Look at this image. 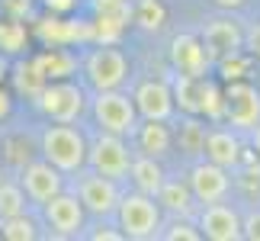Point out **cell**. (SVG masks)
Here are the masks:
<instances>
[{"label": "cell", "instance_id": "obj_1", "mask_svg": "<svg viewBox=\"0 0 260 241\" xmlns=\"http://www.w3.org/2000/svg\"><path fill=\"white\" fill-rule=\"evenodd\" d=\"M42 155H45L48 164H55L61 174H77V170L87 164V142L77 129H71L68 123H58L52 129H45Z\"/></svg>", "mask_w": 260, "mask_h": 241}, {"label": "cell", "instance_id": "obj_2", "mask_svg": "<svg viewBox=\"0 0 260 241\" xmlns=\"http://www.w3.org/2000/svg\"><path fill=\"white\" fill-rule=\"evenodd\" d=\"M119 213V225H122V235L132 241H145L154 238L157 228H161V206L154 203V196L148 193H128L119 199L116 206Z\"/></svg>", "mask_w": 260, "mask_h": 241}, {"label": "cell", "instance_id": "obj_3", "mask_svg": "<svg viewBox=\"0 0 260 241\" xmlns=\"http://www.w3.org/2000/svg\"><path fill=\"white\" fill-rule=\"evenodd\" d=\"M93 116L103 132H113L119 138L125 135H135L138 129V109H135V100H128L125 94L119 90H100L96 100H93Z\"/></svg>", "mask_w": 260, "mask_h": 241}, {"label": "cell", "instance_id": "obj_4", "mask_svg": "<svg viewBox=\"0 0 260 241\" xmlns=\"http://www.w3.org/2000/svg\"><path fill=\"white\" fill-rule=\"evenodd\" d=\"M87 161H90V167H93V174H103L109 180H122L128 174V167H132L125 142L113 132H103L93 148H87Z\"/></svg>", "mask_w": 260, "mask_h": 241}, {"label": "cell", "instance_id": "obj_5", "mask_svg": "<svg viewBox=\"0 0 260 241\" xmlns=\"http://www.w3.org/2000/svg\"><path fill=\"white\" fill-rule=\"evenodd\" d=\"M225 119L235 129H251L260 123V90L244 80H232L225 90Z\"/></svg>", "mask_w": 260, "mask_h": 241}, {"label": "cell", "instance_id": "obj_6", "mask_svg": "<svg viewBox=\"0 0 260 241\" xmlns=\"http://www.w3.org/2000/svg\"><path fill=\"white\" fill-rule=\"evenodd\" d=\"M39 109L55 123H74L84 113V90L74 84H45L39 94Z\"/></svg>", "mask_w": 260, "mask_h": 241}, {"label": "cell", "instance_id": "obj_7", "mask_svg": "<svg viewBox=\"0 0 260 241\" xmlns=\"http://www.w3.org/2000/svg\"><path fill=\"white\" fill-rule=\"evenodd\" d=\"M128 74V62L119 48H96L87 58V80L96 90H116Z\"/></svg>", "mask_w": 260, "mask_h": 241}, {"label": "cell", "instance_id": "obj_8", "mask_svg": "<svg viewBox=\"0 0 260 241\" xmlns=\"http://www.w3.org/2000/svg\"><path fill=\"white\" fill-rule=\"evenodd\" d=\"M189 190H193L196 203H218V199L228 196L232 190V177H228V167H218L212 161L206 164H196L193 174H189Z\"/></svg>", "mask_w": 260, "mask_h": 241}, {"label": "cell", "instance_id": "obj_9", "mask_svg": "<svg viewBox=\"0 0 260 241\" xmlns=\"http://www.w3.org/2000/svg\"><path fill=\"white\" fill-rule=\"evenodd\" d=\"M81 203H84V213H93V216H113L116 206H119V187L116 180H109L103 174H93V177H81Z\"/></svg>", "mask_w": 260, "mask_h": 241}, {"label": "cell", "instance_id": "obj_10", "mask_svg": "<svg viewBox=\"0 0 260 241\" xmlns=\"http://www.w3.org/2000/svg\"><path fill=\"white\" fill-rule=\"evenodd\" d=\"M199 228H203L206 238L212 241H238L241 235V216L235 213L232 206H225L222 199L218 203H206L203 216H199Z\"/></svg>", "mask_w": 260, "mask_h": 241}, {"label": "cell", "instance_id": "obj_11", "mask_svg": "<svg viewBox=\"0 0 260 241\" xmlns=\"http://www.w3.org/2000/svg\"><path fill=\"white\" fill-rule=\"evenodd\" d=\"M132 100H135L138 116H145V119H164L167 123L174 113V90L164 80H145V84H138Z\"/></svg>", "mask_w": 260, "mask_h": 241}, {"label": "cell", "instance_id": "obj_12", "mask_svg": "<svg viewBox=\"0 0 260 241\" xmlns=\"http://www.w3.org/2000/svg\"><path fill=\"white\" fill-rule=\"evenodd\" d=\"M23 190L32 203L45 206L52 196L61 193V170L55 164H48V161H36V164H29L23 170Z\"/></svg>", "mask_w": 260, "mask_h": 241}, {"label": "cell", "instance_id": "obj_13", "mask_svg": "<svg viewBox=\"0 0 260 241\" xmlns=\"http://www.w3.org/2000/svg\"><path fill=\"white\" fill-rule=\"evenodd\" d=\"M209 48L203 45V39L196 36H177L174 45H171V62L177 68V74H186V77H203L206 68H209Z\"/></svg>", "mask_w": 260, "mask_h": 241}, {"label": "cell", "instance_id": "obj_14", "mask_svg": "<svg viewBox=\"0 0 260 241\" xmlns=\"http://www.w3.org/2000/svg\"><path fill=\"white\" fill-rule=\"evenodd\" d=\"M45 219L58 235H77L84 228V203L77 196L58 193L45 203Z\"/></svg>", "mask_w": 260, "mask_h": 241}, {"label": "cell", "instance_id": "obj_15", "mask_svg": "<svg viewBox=\"0 0 260 241\" xmlns=\"http://www.w3.org/2000/svg\"><path fill=\"white\" fill-rule=\"evenodd\" d=\"M203 45L209 48L212 58H228V55H238L244 45V33L238 29V23L232 19H212L203 33Z\"/></svg>", "mask_w": 260, "mask_h": 241}, {"label": "cell", "instance_id": "obj_16", "mask_svg": "<svg viewBox=\"0 0 260 241\" xmlns=\"http://www.w3.org/2000/svg\"><path fill=\"white\" fill-rule=\"evenodd\" d=\"M203 152L218 167H235L238 161H241V142H238L228 129H212V132H206Z\"/></svg>", "mask_w": 260, "mask_h": 241}, {"label": "cell", "instance_id": "obj_17", "mask_svg": "<svg viewBox=\"0 0 260 241\" xmlns=\"http://www.w3.org/2000/svg\"><path fill=\"white\" fill-rule=\"evenodd\" d=\"M157 203H161L167 213L174 216H189L193 213V190H189V184H180V180H164L161 190H157Z\"/></svg>", "mask_w": 260, "mask_h": 241}, {"label": "cell", "instance_id": "obj_18", "mask_svg": "<svg viewBox=\"0 0 260 241\" xmlns=\"http://www.w3.org/2000/svg\"><path fill=\"white\" fill-rule=\"evenodd\" d=\"M135 132H138V145H142L145 155L161 158L171 152V129L164 126V119H145V126H138Z\"/></svg>", "mask_w": 260, "mask_h": 241}, {"label": "cell", "instance_id": "obj_19", "mask_svg": "<svg viewBox=\"0 0 260 241\" xmlns=\"http://www.w3.org/2000/svg\"><path fill=\"white\" fill-rule=\"evenodd\" d=\"M128 174H132V180H135L138 193H148V196H157V190H161V184H164V170H161V164H157L151 155L132 161Z\"/></svg>", "mask_w": 260, "mask_h": 241}, {"label": "cell", "instance_id": "obj_20", "mask_svg": "<svg viewBox=\"0 0 260 241\" xmlns=\"http://www.w3.org/2000/svg\"><path fill=\"white\" fill-rule=\"evenodd\" d=\"M199 97H203V77L177 74L174 103H180V109H186V113H199Z\"/></svg>", "mask_w": 260, "mask_h": 241}, {"label": "cell", "instance_id": "obj_21", "mask_svg": "<svg viewBox=\"0 0 260 241\" xmlns=\"http://www.w3.org/2000/svg\"><path fill=\"white\" fill-rule=\"evenodd\" d=\"M26 213V193L16 184H0V222Z\"/></svg>", "mask_w": 260, "mask_h": 241}, {"label": "cell", "instance_id": "obj_22", "mask_svg": "<svg viewBox=\"0 0 260 241\" xmlns=\"http://www.w3.org/2000/svg\"><path fill=\"white\" fill-rule=\"evenodd\" d=\"M199 113H206L209 119H225V94L215 84L203 80V97H199Z\"/></svg>", "mask_w": 260, "mask_h": 241}, {"label": "cell", "instance_id": "obj_23", "mask_svg": "<svg viewBox=\"0 0 260 241\" xmlns=\"http://www.w3.org/2000/svg\"><path fill=\"white\" fill-rule=\"evenodd\" d=\"M23 45H26V26H23V23H16V19L0 23V52L16 55Z\"/></svg>", "mask_w": 260, "mask_h": 241}, {"label": "cell", "instance_id": "obj_24", "mask_svg": "<svg viewBox=\"0 0 260 241\" xmlns=\"http://www.w3.org/2000/svg\"><path fill=\"white\" fill-rule=\"evenodd\" d=\"M0 235L7 241H32L36 238V225H32V219H26V213H23V216L4 219V222H0Z\"/></svg>", "mask_w": 260, "mask_h": 241}, {"label": "cell", "instance_id": "obj_25", "mask_svg": "<svg viewBox=\"0 0 260 241\" xmlns=\"http://www.w3.org/2000/svg\"><path fill=\"white\" fill-rule=\"evenodd\" d=\"M164 7H161V0H142L138 4V13H135V19H138V26L142 29H148V33H154V29H161L164 26Z\"/></svg>", "mask_w": 260, "mask_h": 241}, {"label": "cell", "instance_id": "obj_26", "mask_svg": "<svg viewBox=\"0 0 260 241\" xmlns=\"http://www.w3.org/2000/svg\"><path fill=\"white\" fill-rule=\"evenodd\" d=\"M16 84H19V90H26V94H32V97H39L42 94V87L48 84V77L39 71V65H23L19 68V77H16Z\"/></svg>", "mask_w": 260, "mask_h": 241}, {"label": "cell", "instance_id": "obj_27", "mask_svg": "<svg viewBox=\"0 0 260 241\" xmlns=\"http://www.w3.org/2000/svg\"><path fill=\"white\" fill-rule=\"evenodd\" d=\"M36 65H39V71H42L45 77H61V74H68V71H71V58H68V55H61V52L42 55Z\"/></svg>", "mask_w": 260, "mask_h": 241}, {"label": "cell", "instance_id": "obj_28", "mask_svg": "<svg viewBox=\"0 0 260 241\" xmlns=\"http://www.w3.org/2000/svg\"><path fill=\"white\" fill-rule=\"evenodd\" d=\"M180 142H183V148L189 155H196V152H203V142H206V129L199 126V123H186V126H180Z\"/></svg>", "mask_w": 260, "mask_h": 241}, {"label": "cell", "instance_id": "obj_29", "mask_svg": "<svg viewBox=\"0 0 260 241\" xmlns=\"http://www.w3.org/2000/svg\"><path fill=\"white\" fill-rule=\"evenodd\" d=\"M164 238L167 241H180V238H183V241H199V238H203V232H196L189 222H180V219H177V222L164 232Z\"/></svg>", "mask_w": 260, "mask_h": 241}, {"label": "cell", "instance_id": "obj_30", "mask_svg": "<svg viewBox=\"0 0 260 241\" xmlns=\"http://www.w3.org/2000/svg\"><path fill=\"white\" fill-rule=\"evenodd\" d=\"M241 235L251 241H260V209H254V213H247L241 219Z\"/></svg>", "mask_w": 260, "mask_h": 241}, {"label": "cell", "instance_id": "obj_31", "mask_svg": "<svg viewBox=\"0 0 260 241\" xmlns=\"http://www.w3.org/2000/svg\"><path fill=\"white\" fill-rule=\"evenodd\" d=\"M244 42H247V48H251V55H254V58H260V23L247 29Z\"/></svg>", "mask_w": 260, "mask_h": 241}, {"label": "cell", "instance_id": "obj_32", "mask_svg": "<svg viewBox=\"0 0 260 241\" xmlns=\"http://www.w3.org/2000/svg\"><path fill=\"white\" fill-rule=\"evenodd\" d=\"M90 238H93V241H122L125 235L122 232H106V228H100V232H93Z\"/></svg>", "mask_w": 260, "mask_h": 241}, {"label": "cell", "instance_id": "obj_33", "mask_svg": "<svg viewBox=\"0 0 260 241\" xmlns=\"http://www.w3.org/2000/svg\"><path fill=\"white\" fill-rule=\"evenodd\" d=\"M10 113V94H7V90H0V119H4Z\"/></svg>", "mask_w": 260, "mask_h": 241}, {"label": "cell", "instance_id": "obj_34", "mask_svg": "<svg viewBox=\"0 0 260 241\" xmlns=\"http://www.w3.org/2000/svg\"><path fill=\"white\" fill-rule=\"evenodd\" d=\"M212 4L225 7V10H238V7H244V0H212Z\"/></svg>", "mask_w": 260, "mask_h": 241}, {"label": "cell", "instance_id": "obj_35", "mask_svg": "<svg viewBox=\"0 0 260 241\" xmlns=\"http://www.w3.org/2000/svg\"><path fill=\"white\" fill-rule=\"evenodd\" d=\"M7 7L16 10V13H26V10H29V4H19V0H7Z\"/></svg>", "mask_w": 260, "mask_h": 241}, {"label": "cell", "instance_id": "obj_36", "mask_svg": "<svg viewBox=\"0 0 260 241\" xmlns=\"http://www.w3.org/2000/svg\"><path fill=\"white\" fill-rule=\"evenodd\" d=\"M251 132H254V152H257V158H260V123L251 129Z\"/></svg>", "mask_w": 260, "mask_h": 241}, {"label": "cell", "instance_id": "obj_37", "mask_svg": "<svg viewBox=\"0 0 260 241\" xmlns=\"http://www.w3.org/2000/svg\"><path fill=\"white\" fill-rule=\"evenodd\" d=\"M7 71H10V65H7V58H4V55H0V80H4V77H7Z\"/></svg>", "mask_w": 260, "mask_h": 241}, {"label": "cell", "instance_id": "obj_38", "mask_svg": "<svg viewBox=\"0 0 260 241\" xmlns=\"http://www.w3.org/2000/svg\"><path fill=\"white\" fill-rule=\"evenodd\" d=\"M100 4H103V10H106V7H113V4H119V0H100Z\"/></svg>", "mask_w": 260, "mask_h": 241}, {"label": "cell", "instance_id": "obj_39", "mask_svg": "<svg viewBox=\"0 0 260 241\" xmlns=\"http://www.w3.org/2000/svg\"><path fill=\"white\" fill-rule=\"evenodd\" d=\"M0 184H4V170H0Z\"/></svg>", "mask_w": 260, "mask_h": 241}]
</instances>
